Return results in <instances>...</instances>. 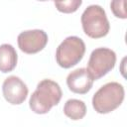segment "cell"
Masks as SVG:
<instances>
[{
  "mask_svg": "<svg viewBox=\"0 0 127 127\" xmlns=\"http://www.w3.org/2000/svg\"><path fill=\"white\" fill-rule=\"evenodd\" d=\"M66 84L70 91L78 94H84L91 89L93 79L86 68L80 67L68 73L66 77Z\"/></svg>",
  "mask_w": 127,
  "mask_h": 127,
  "instance_id": "obj_8",
  "label": "cell"
},
{
  "mask_svg": "<svg viewBox=\"0 0 127 127\" xmlns=\"http://www.w3.org/2000/svg\"><path fill=\"white\" fill-rule=\"evenodd\" d=\"M124 95V87L119 82L111 81L105 83L93 94L92 106L97 113H109L121 105Z\"/></svg>",
  "mask_w": 127,
  "mask_h": 127,
  "instance_id": "obj_2",
  "label": "cell"
},
{
  "mask_svg": "<svg viewBox=\"0 0 127 127\" xmlns=\"http://www.w3.org/2000/svg\"><path fill=\"white\" fill-rule=\"evenodd\" d=\"M116 54L108 48H97L90 54L87 63V71L92 79L96 80L108 73L115 65Z\"/></svg>",
  "mask_w": 127,
  "mask_h": 127,
  "instance_id": "obj_5",
  "label": "cell"
},
{
  "mask_svg": "<svg viewBox=\"0 0 127 127\" xmlns=\"http://www.w3.org/2000/svg\"><path fill=\"white\" fill-rule=\"evenodd\" d=\"M81 0H67V1H57L55 6L60 12L63 13H72L78 9L81 5Z\"/></svg>",
  "mask_w": 127,
  "mask_h": 127,
  "instance_id": "obj_11",
  "label": "cell"
},
{
  "mask_svg": "<svg viewBox=\"0 0 127 127\" xmlns=\"http://www.w3.org/2000/svg\"><path fill=\"white\" fill-rule=\"evenodd\" d=\"M83 32L92 39L105 37L110 29L104 9L99 5H89L81 15Z\"/></svg>",
  "mask_w": 127,
  "mask_h": 127,
  "instance_id": "obj_3",
  "label": "cell"
},
{
  "mask_svg": "<svg viewBox=\"0 0 127 127\" xmlns=\"http://www.w3.org/2000/svg\"><path fill=\"white\" fill-rule=\"evenodd\" d=\"M18 46L26 54H36L41 52L48 43V35L40 29L27 30L18 35Z\"/></svg>",
  "mask_w": 127,
  "mask_h": 127,
  "instance_id": "obj_6",
  "label": "cell"
},
{
  "mask_svg": "<svg viewBox=\"0 0 127 127\" xmlns=\"http://www.w3.org/2000/svg\"><path fill=\"white\" fill-rule=\"evenodd\" d=\"M125 4H126L125 0H114L110 3L111 11L113 12V14L117 18H121V19L127 18V14H126V10H125Z\"/></svg>",
  "mask_w": 127,
  "mask_h": 127,
  "instance_id": "obj_12",
  "label": "cell"
},
{
  "mask_svg": "<svg viewBox=\"0 0 127 127\" xmlns=\"http://www.w3.org/2000/svg\"><path fill=\"white\" fill-rule=\"evenodd\" d=\"M84 53V42L76 36H69L65 38L57 48L56 61L60 66L69 68L81 61Z\"/></svg>",
  "mask_w": 127,
  "mask_h": 127,
  "instance_id": "obj_4",
  "label": "cell"
},
{
  "mask_svg": "<svg viewBox=\"0 0 127 127\" xmlns=\"http://www.w3.org/2000/svg\"><path fill=\"white\" fill-rule=\"evenodd\" d=\"M18 56L15 48L10 44L0 45V71H12L17 64Z\"/></svg>",
  "mask_w": 127,
  "mask_h": 127,
  "instance_id": "obj_9",
  "label": "cell"
},
{
  "mask_svg": "<svg viewBox=\"0 0 127 127\" xmlns=\"http://www.w3.org/2000/svg\"><path fill=\"white\" fill-rule=\"evenodd\" d=\"M2 92L4 98L11 104L18 105L25 101L28 95V87L26 83L16 75L8 76L2 84Z\"/></svg>",
  "mask_w": 127,
  "mask_h": 127,
  "instance_id": "obj_7",
  "label": "cell"
},
{
  "mask_svg": "<svg viewBox=\"0 0 127 127\" xmlns=\"http://www.w3.org/2000/svg\"><path fill=\"white\" fill-rule=\"evenodd\" d=\"M64 113L71 120L82 119L86 114V105L79 99H68L64 106Z\"/></svg>",
  "mask_w": 127,
  "mask_h": 127,
  "instance_id": "obj_10",
  "label": "cell"
},
{
  "mask_svg": "<svg viewBox=\"0 0 127 127\" xmlns=\"http://www.w3.org/2000/svg\"><path fill=\"white\" fill-rule=\"evenodd\" d=\"M63 92L58 82L52 79H43L30 97V108L37 114H46L53 106L59 104Z\"/></svg>",
  "mask_w": 127,
  "mask_h": 127,
  "instance_id": "obj_1",
  "label": "cell"
}]
</instances>
